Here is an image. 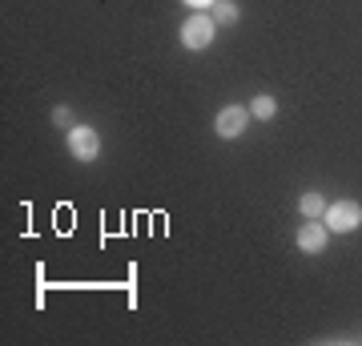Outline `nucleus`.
<instances>
[{"label": "nucleus", "instance_id": "obj_1", "mask_svg": "<svg viewBox=\"0 0 362 346\" xmlns=\"http://www.w3.org/2000/svg\"><path fill=\"white\" fill-rule=\"evenodd\" d=\"M214 37H218V21H214V13H194L185 25H181V45L194 49V52L209 49Z\"/></svg>", "mask_w": 362, "mask_h": 346}, {"label": "nucleus", "instance_id": "obj_2", "mask_svg": "<svg viewBox=\"0 0 362 346\" xmlns=\"http://www.w3.org/2000/svg\"><path fill=\"white\" fill-rule=\"evenodd\" d=\"M322 226L330 233H350L362 226V205L358 202H330L322 214Z\"/></svg>", "mask_w": 362, "mask_h": 346}, {"label": "nucleus", "instance_id": "obj_3", "mask_svg": "<svg viewBox=\"0 0 362 346\" xmlns=\"http://www.w3.org/2000/svg\"><path fill=\"white\" fill-rule=\"evenodd\" d=\"M69 154H73V161H97V154H101V137H97V129H89V125H73L69 129Z\"/></svg>", "mask_w": 362, "mask_h": 346}, {"label": "nucleus", "instance_id": "obj_4", "mask_svg": "<svg viewBox=\"0 0 362 346\" xmlns=\"http://www.w3.org/2000/svg\"><path fill=\"white\" fill-rule=\"evenodd\" d=\"M246 121H250V109H242V105H230V109H221V113H218L214 129H218L221 142H233V137H242V133H246Z\"/></svg>", "mask_w": 362, "mask_h": 346}, {"label": "nucleus", "instance_id": "obj_5", "mask_svg": "<svg viewBox=\"0 0 362 346\" xmlns=\"http://www.w3.org/2000/svg\"><path fill=\"white\" fill-rule=\"evenodd\" d=\"M326 226H318V218H306V226H298V250L302 254H322L326 250Z\"/></svg>", "mask_w": 362, "mask_h": 346}, {"label": "nucleus", "instance_id": "obj_6", "mask_svg": "<svg viewBox=\"0 0 362 346\" xmlns=\"http://www.w3.org/2000/svg\"><path fill=\"white\" fill-rule=\"evenodd\" d=\"M298 209H302V218H322V214H326V197L318 190L302 193V205H298Z\"/></svg>", "mask_w": 362, "mask_h": 346}, {"label": "nucleus", "instance_id": "obj_7", "mask_svg": "<svg viewBox=\"0 0 362 346\" xmlns=\"http://www.w3.org/2000/svg\"><path fill=\"white\" fill-rule=\"evenodd\" d=\"M250 113H254V117H262V121H270V117L278 113V101H274L270 93H258V97L250 101Z\"/></svg>", "mask_w": 362, "mask_h": 346}, {"label": "nucleus", "instance_id": "obj_8", "mask_svg": "<svg viewBox=\"0 0 362 346\" xmlns=\"http://www.w3.org/2000/svg\"><path fill=\"white\" fill-rule=\"evenodd\" d=\"M209 13H214V21H218V25H233V21L242 16V8H238L233 0H218V4L209 8Z\"/></svg>", "mask_w": 362, "mask_h": 346}, {"label": "nucleus", "instance_id": "obj_9", "mask_svg": "<svg viewBox=\"0 0 362 346\" xmlns=\"http://www.w3.org/2000/svg\"><path fill=\"white\" fill-rule=\"evenodd\" d=\"M52 121H57L61 129H73V113H69L65 105H57V109H52Z\"/></svg>", "mask_w": 362, "mask_h": 346}, {"label": "nucleus", "instance_id": "obj_10", "mask_svg": "<svg viewBox=\"0 0 362 346\" xmlns=\"http://www.w3.org/2000/svg\"><path fill=\"white\" fill-rule=\"evenodd\" d=\"M185 4H189V8H197V13H206V8H214V4H218V0H185Z\"/></svg>", "mask_w": 362, "mask_h": 346}]
</instances>
